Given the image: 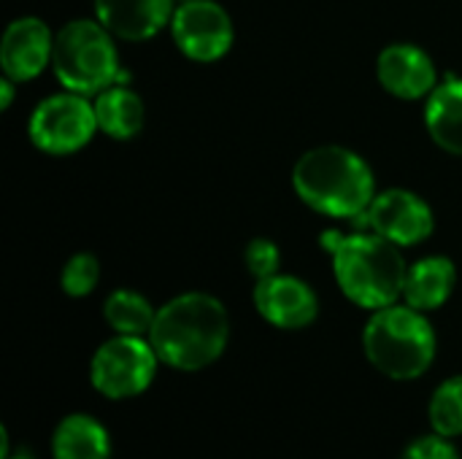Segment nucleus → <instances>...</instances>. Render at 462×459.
I'll use <instances>...</instances> for the list:
<instances>
[{
    "label": "nucleus",
    "instance_id": "1",
    "mask_svg": "<svg viewBox=\"0 0 462 459\" xmlns=\"http://www.w3.org/2000/svg\"><path fill=\"white\" fill-rule=\"evenodd\" d=\"M149 338L165 365L200 371L222 357L230 338V319L217 298L187 292L157 311Z\"/></svg>",
    "mask_w": 462,
    "mask_h": 459
},
{
    "label": "nucleus",
    "instance_id": "2",
    "mask_svg": "<svg viewBox=\"0 0 462 459\" xmlns=\"http://www.w3.org/2000/svg\"><path fill=\"white\" fill-rule=\"evenodd\" d=\"M322 246L333 254V273L341 292L360 308H387L403 295L406 262L398 246L382 235L325 233Z\"/></svg>",
    "mask_w": 462,
    "mask_h": 459
},
{
    "label": "nucleus",
    "instance_id": "3",
    "mask_svg": "<svg viewBox=\"0 0 462 459\" xmlns=\"http://www.w3.org/2000/svg\"><path fill=\"white\" fill-rule=\"evenodd\" d=\"M292 187L306 206L338 219L363 216L376 197L371 168L344 146L306 151L295 162Z\"/></svg>",
    "mask_w": 462,
    "mask_h": 459
},
{
    "label": "nucleus",
    "instance_id": "4",
    "mask_svg": "<svg viewBox=\"0 0 462 459\" xmlns=\"http://www.w3.org/2000/svg\"><path fill=\"white\" fill-rule=\"evenodd\" d=\"M368 363L390 379H420L436 357V333L411 306L379 308L363 330Z\"/></svg>",
    "mask_w": 462,
    "mask_h": 459
},
{
    "label": "nucleus",
    "instance_id": "5",
    "mask_svg": "<svg viewBox=\"0 0 462 459\" xmlns=\"http://www.w3.org/2000/svg\"><path fill=\"white\" fill-rule=\"evenodd\" d=\"M51 65L60 84L79 95H100L125 78L111 32L100 22L76 19L54 35Z\"/></svg>",
    "mask_w": 462,
    "mask_h": 459
},
{
    "label": "nucleus",
    "instance_id": "6",
    "mask_svg": "<svg viewBox=\"0 0 462 459\" xmlns=\"http://www.w3.org/2000/svg\"><path fill=\"white\" fill-rule=\"evenodd\" d=\"M157 352L141 335H116L92 357V387L111 400L141 395L157 371Z\"/></svg>",
    "mask_w": 462,
    "mask_h": 459
},
{
    "label": "nucleus",
    "instance_id": "7",
    "mask_svg": "<svg viewBox=\"0 0 462 459\" xmlns=\"http://www.w3.org/2000/svg\"><path fill=\"white\" fill-rule=\"evenodd\" d=\"M95 130V106L70 89L46 97L30 116V141L46 154H73L89 143Z\"/></svg>",
    "mask_w": 462,
    "mask_h": 459
},
{
    "label": "nucleus",
    "instance_id": "8",
    "mask_svg": "<svg viewBox=\"0 0 462 459\" xmlns=\"http://www.w3.org/2000/svg\"><path fill=\"white\" fill-rule=\"evenodd\" d=\"M176 46L198 62H214L233 46V22L214 0L181 3L171 16Z\"/></svg>",
    "mask_w": 462,
    "mask_h": 459
},
{
    "label": "nucleus",
    "instance_id": "9",
    "mask_svg": "<svg viewBox=\"0 0 462 459\" xmlns=\"http://www.w3.org/2000/svg\"><path fill=\"white\" fill-rule=\"evenodd\" d=\"M360 219H365L376 235L393 241L395 246L422 243L433 233L430 206L409 189H390L376 195Z\"/></svg>",
    "mask_w": 462,
    "mask_h": 459
},
{
    "label": "nucleus",
    "instance_id": "10",
    "mask_svg": "<svg viewBox=\"0 0 462 459\" xmlns=\"http://www.w3.org/2000/svg\"><path fill=\"white\" fill-rule=\"evenodd\" d=\"M254 306L265 322H271L273 327H282V330L309 327L319 314L314 289L306 281H300L295 276H284V273H273V276L257 281Z\"/></svg>",
    "mask_w": 462,
    "mask_h": 459
},
{
    "label": "nucleus",
    "instance_id": "11",
    "mask_svg": "<svg viewBox=\"0 0 462 459\" xmlns=\"http://www.w3.org/2000/svg\"><path fill=\"white\" fill-rule=\"evenodd\" d=\"M54 38L49 27L35 16H22L8 24L0 46V65L3 76L11 81H30L35 78L51 60Z\"/></svg>",
    "mask_w": 462,
    "mask_h": 459
},
{
    "label": "nucleus",
    "instance_id": "12",
    "mask_svg": "<svg viewBox=\"0 0 462 459\" xmlns=\"http://www.w3.org/2000/svg\"><path fill=\"white\" fill-rule=\"evenodd\" d=\"M376 73L382 87L403 100L428 97L436 84V65L428 51L411 43H393L379 54Z\"/></svg>",
    "mask_w": 462,
    "mask_h": 459
},
{
    "label": "nucleus",
    "instance_id": "13",
    "mask_svg": "<svg viewBox=\"0 0 462 459\" xmlns=\"http://www.w3.org/2000/svg\"><path fill=\"white\" fill-rule=\"evenodd\" d=\"M97 22L125 41L157 35L173 16V0H95Z\"/></svg>",
    "mask_w": 462,
    "mask_h": 459
},
{
    "label": "nucleus",
    "instance_id": "14",
    "mask_svg": "<svg viewBox=\"0 0 462 459\" xmlns=\"http://www.w3.org/2000/svg\"><path fill=\"white\" fill-rule=\"evenodd\" d=\"M457 281V271L455 262L447 257H425L417 265L409 268L406 273V287H403V298L411 308L417 311H433L441 308Z\"/></svg>",
    "mask_w": 462,
    "mask_h": 459
},
{
    "label": "nucleus",
    "instance_id": "15",
    "mask_svg": "<svg viewBox=\"0 0 462 459\" xmlns=\"http://www.w3.org/2000/svg\"><path fill=\"white\" fill-rule=\"evenodd\" d=\"M425 124L444 151L462 154V78H447L428 95Z\"/></svg>",
    "mask_w": 462,
    "mask_h": 459
},
{
    "label": "nucleus",
    "instance_id": "16",
    "mask_svg": "<svg viewBox=\"0 0 462 459\" xmlns=\"http://www.w3.org/2000/svg\"><path fill=\"white\" fill-rule=\"evenodd\" d=\"M95 116H97V130L116 141L135 138L143 127V100L130 89V87H108L97 95L95 100Z\"/></svg>",
    "mask_w": 462,
    "mask_h": 459
},
{
    "label": "nucleus",
    "instance_id": "17",
    "mask_svg": "<svg viewBox=\"0 0 462 459\" xmlns=\"http://www.w3.org/2000/svg\"><path fill=\"white\" fill-rule=\"evenodd\" d=\"M51 452L54 459H108L111 441L97 419L73 414L54 430Z\"/></svg>",
    "mask_w": 462,
    "mask_h": 459
},
{
    "label": "nucleus",
    "instance_id": "18",
    "mask_svg": "<svg viewBox=\"0 0 462 459\" xmlns=\"http://www.w3.org/2000/svg\"><path fill=\"white\" fill-rule=\"evenodd\" d=\"M103 317L119 335H143L152 330L157 311L143 295L133 289H116L108 295L103 306Z\"/></svg>",
    "mask_w": 462,
    "mask_h": 459
},
{
    "label": "nucleus",
    "instance_id": "19",
    "mask_svg": "<svg viewBox=\"0 0 462 459\" xmlns=\"http://www.w3.org/2000/svg\"><path fill=\"white\" fill-rule=\"evenodd\" d=\"M430 425L436 436H462V376L444 381L430 400Z\"/></svg>",
    "mask_w": 462,
    "mask_h": 459
},
{
    "label": "nucleus",
    "instance_id": "20",
    "mask_svg": "<svg viewBox=\"0 0 462 459\" xmlns=\"http://www.w3.org/2000/svg\"><path fill=\"white\" fill-rule=\"evenodd\" d=\"M97 279H100V262L95 254L89 252H81V254H73L65 268H62V289L70 295V298H84L89 295L95 287H97Z\"/></svg>",
    "mask_w": 462,
    "mask_h": 459
},
{
    "label": "nucleus",
    "instance_id": "21",
    "mask_svg": "<svg viewBox=\"0 0 462 459\" xmlns=\"http://www.w3.org/2000/svg\"><path fill=\"white\" fill-rule=\"evenodd\" d=\"M244 260H246V268L249 273L260 281V279H268L273 273H279V262H282V252L273 241L268 238H254L246 252H244Z\"/></svg>",
    "mask_w": 462,
    "mask_h": 459
},
{
    "label": "nucleus",
    "instance_id": "22",
    "mask_svg": "<svg viewBox=\"0 0 462 459\" xmlns=\"http://www.w3.org/2000/svg\"><path fill=\"white\" fill-rule=\"evenodd\" d=\"M403 459H460V454L444 436H428V438L414 441L406 449Z\"/></svg>",
    "mask_w": 462,
    "mask_h": 459
},
{
    "label": "nucleus",
    "instance_id": "23",
    "mask_svg": "<svg viewBox=\"0 0 462 459\" xmlns=\"http://www.w3.org/2000/svg\"><path fill=\"white\" fill-rule=\"evenodd\" d=\"M0 95H3L0 108L8 111V106H11V100H14V81H11V78H3V81H0Z\"/></svg>",
    "mask_w": 462,
    "mask_h": 459
},
{
    "label": "nucleus",
    "instance_id": "24",
    "mask_svg": "<svg viewBox=\"0 0 462 459\" xmlns=\"http://www.w3.org/2000/svg\"><path fill=\"white\" fill-rule=\"evenodd\" d=\"M181 3H192V0H181Z\"/></svg>",
    "mask_w": 462,
    "mask_h": 459
},
{
    "label": "nucleus",
    "instance_id": "25",
    "mask_svg": "<svg viewBox=\"0 0 462 459\" xmlns=\"http://www.w3.org/2000/svg\"><path fill=\"white\" fill-rule=\"evenodd\" d=\"M16 459H30V457H16Z\"/></svg>",
    "mask_w": 462,
    "mask_h": 459
}]
</instances>
